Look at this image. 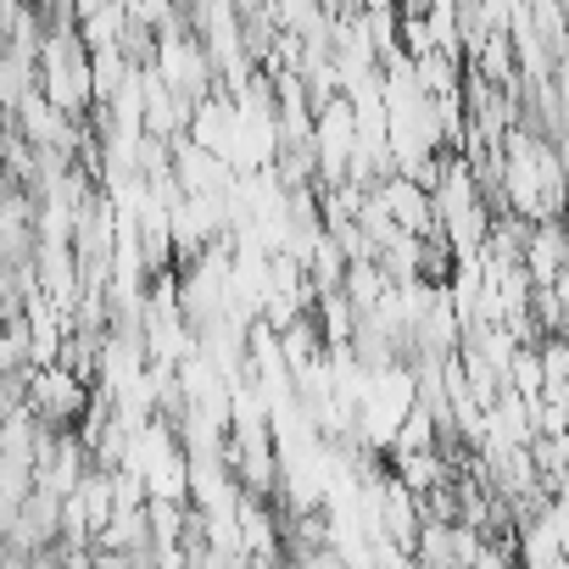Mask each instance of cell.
Listing matches in <instances>:
<instances>
[{
  "instance_id": "6da1fadb",
  "label": "cell",
  "mask_w": 569,
  "mask_h": 569,
  "mask_svg": "<svg viewBox=\"0 0 569 569\" xmlns=\"http://www.w3.org/2000/svg\"><path fill=\"white\" fill-rule=\"evenodd\" d=\"M90 397H96V386H90L79 369H68L62 358L29 369V408H34L46 425H57V430L79 425V419L90 413Z\"/></svg>"
}]
</instances>
